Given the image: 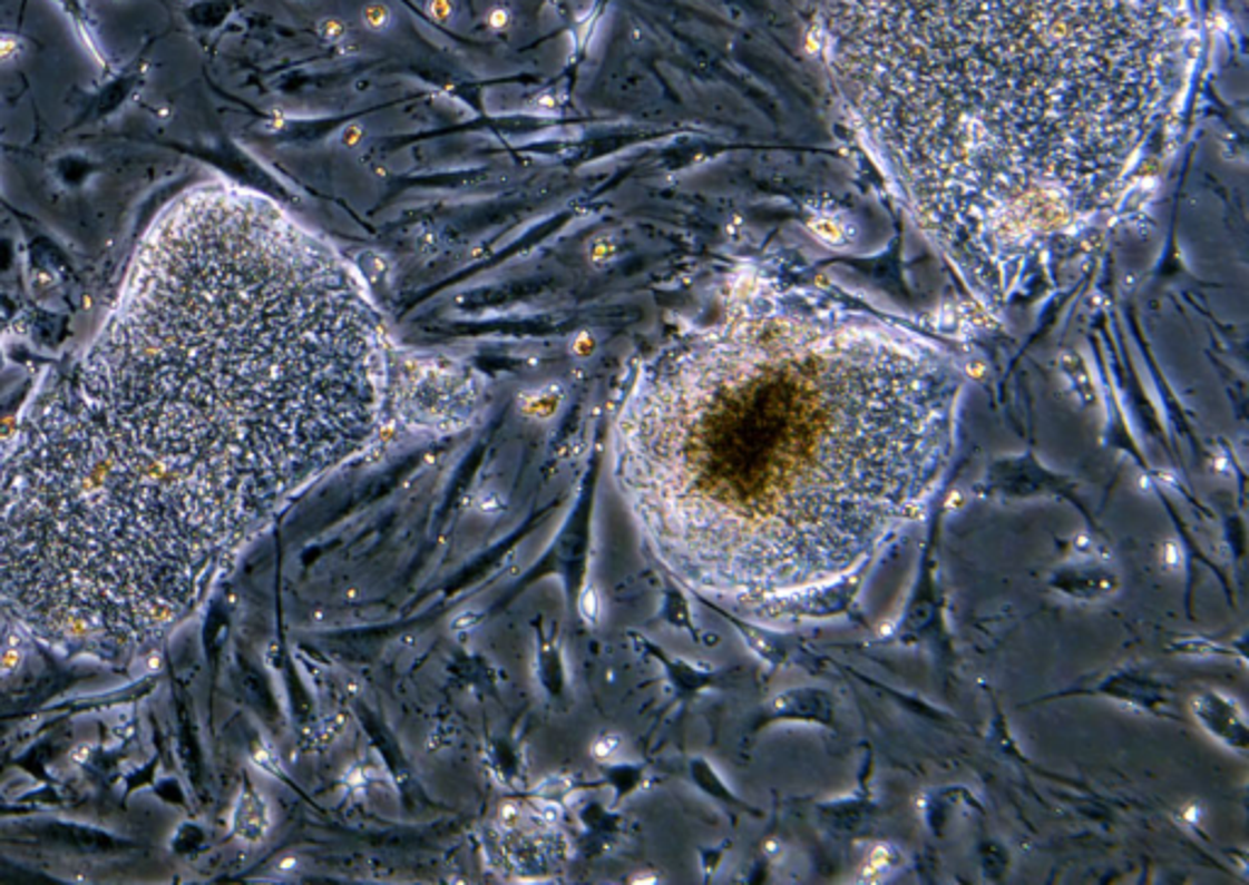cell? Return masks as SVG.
<instances>
[{"label":"cell","instance_id":"obj_2","mask_svg":"<svg viewBox=\"0 0 1249 885\" xmlns=\"http://www.w3.org/2000/svg\"><path fill=\"white\" fill-rule=\"evenodd\" d=\"M64 383L244 547L377 437L386 352L323 239L252 190L203 186L152 227Z\"/></svg>","mask_w":1249,"mask_h":885},{"label":"cell","instance_id":"obj_10","mask_svg":"<svg viewBox=\"0 0 1249 885\" xmlns=\"http://www.w3.org/2000/svg\"><path fill=\"white\" fill-rule=\"evenodd\" d=\"M871 771H874V759H871V749H867V759L859 768L857 786L847 795H842V798L813 805L820 827L826 829L830 837L845 842L865 837L869 827L874 825V819L879 817V803L874 800V793H871Z\"/></svg>","mask_w":1249,"mask_h":885},{"label":"cell","instance_id":"obj_5","mask_svg":"<svg viewBox=\"0 0 1249 885\" xmlns=\"http://www.w3.org/2000/svg\"><path fill=\"white\" fill-rule=\"evenodd\" d=\"M947 493L949 489L943 485L930 512V520H927L916 579H913L906 606L881 639L886 645L927 649L943 666H955V639H952L949 632L947 593L943 586V569H939V540H943Z\"/></svg>","mask_w":1249,"mask_h":885},{"label":"cell","instance_id":"obj_14","mask_svg":"<svg viewBox=\"0 0 1249 885\" xmlns=\"http://www.w3.org/2000/svg\"><path fill=\"white\" fill-rule=\"evenodd\" d=\"M1169 651H1179V653H1196V657H1238L1240 663H1245V645L1238 641V647H1228V645H1220V641L1213 639H1206V637H1179L1174 639V645L1169 647Z\"/></svg>","mask_w":1249,"mask_h":885},{"label":"cell","instance_id":"obj_11","mask_svg":"<svg viewBox=\"0 0 1249 885\" xmlns=\"http://www.w3.org/2000/svg\"><path fill=\"white\" fill-rule=\"evenodd\" d=\"M837 705H840V700H837L835 692L826 686H796L777 692V696L767 702L759 727L793 722V725H813L820 729H828V732L840 735Z\"/></svg>","mask_w":1249,"mask_h":885},{"label":"cell","instance_id":"obj_6","mask_svg":"<svg viewBox=\"0 0 1249 885\" xmlns=\"http://www.w3.org/2000/svg\"><path fill=\"white\" fill-rule=\"evenodd\" d=\"M1062 698H1105L1144 715L1181 720V712L1177 708V688L1162 681V678H1157L1152 671L1142 669L1138 663H1120L1111 671L1093 673L1091 678H1081V681H1076V686L1050 692V696H1042L1033 702H1047Z\"/></svg>","mask_w":1249,"mask_h":885},{"label":"cell","instance_id":"obj_3","mask_svg":"<svg viewBox=\"0 0 1249 885\" xmlns=\"http://www.w3.org/2000/svg\"><path fill=\"white\" fill-rule=\"evenodd\" d=\"M955 378L859 319L771 311L662 358L625 405L617 473L681 567L723 512L793 481L879 483L935 461Z\"/></svg>","mask_w":1249,"mask_h":885},{"label":"cell","instance_id":"obj_9","mask_svg":"<svg viewBox=\"0 0 1249 885\" xmlns=\"http://www.w3.org/2000/svg\"><path fill=\"white\" fill-rule=\"evenodd\" d=\"M1099 540L1105 537L1089 534L1086 549H1074V557L1047 576L1050 590L1076 602H1099L1118 593L1120 573L1111 567V551Z\"/></svg>","mask_w":1249,"mask_h":885},{"label":"cell","instance_id":"obj_17","mask_svg":"<svg viewBox=\"0 0 1249 885\" xmlns=\"http://www.w3.org/2000/svg\"><path fill=\"white\" fill-rule=\"evenodd\" d=\"M578 608H582V614L586 618V622L596 625L601 620V598L594 588H586L582 593V600H578Z\"/></svg>","mask_w":1249,"mask_h":885},{"label":"cell","instance_id":"obj_13","mask_svg":"<svg viewBox=\"0 0 1249 885\" xmlns=\"http://www.w3.org/2000/svg\"><path fill=\"white\" fill-rule=\"evenodd\" d=\"M732 622L738 625V630L744 635L747 641H750V649L767 666H771V669H777V666L793 659V653L801 649V645H803V639L798 635H783V632H777V630H767V627L742 622L738 618H732Z\"/></svg>","mask_w":1249,"mask_h":885},{"label":"cell","instance_id":"obj_4","mask_svg":"<svg viewBox=\"0 0 1249 885\" xmlns=\"http://www.w3.org/2000/svg\"><path fill=\"white\" fill-rule=\"evenodd\" d=\"M240 549L64 381L0 461V600L55 645L106 657L154 645Z\"/></svg>","mask_w":1249,"mask_h":885},{"label":"cell","instance_id":"obj_16","mask_svg":"<svg viewBox=\"0 0 1249 885\" xmlns=\"http://www.w3.org/2000/svg\"><path fill=\"white\" fill-rule=\"evenodd\" d=\"M978 864H982V874L986 881H1003L1011 868V854L1001 842L986 839L978 844Z\"/></svg>","mask_w":1249,"mask_h":885},{"label":"cell","instance_id":"obj_12","mask_svg":"<svg viewBox=\"0 0 1249 885\" xmlns=\"http://www.w3.org/2000/svg\"><path fill=\"white\" fill-rule=\"evenodd\" d=\"M1191 715L1208 737L1238 754L1249 751V727L1242 705L1228 692L1206 688L1191 698Z\"/></svg>","mask_w":1249,"mask_h":885},{"label":"cell","instance_id":"obj_7","mask_svg":"<svg viewBox=\"0 0 1249 885\" xmlns=\"http://www.w3.org/2000/svg\"><path fill=\"white\" fill-rule=\"evenodd\" d=\"M877 557L826 586H806L781 596L762 598L750 610L764 620H835L857 618V600Z\"/></svg>","mask_w":1249,"mask_h":885},{"label":"cell","instance_id":"obj_1","mask_svg":"<svg viewBox=\"0 0 1249 885\" xmlns=\"http://www.w3.org/2000/svg\"><path fill=\"white\" fill-rule=\"evenodd\" d=\"M826 51L918 225L1011 303L1113 220L1196 40L1187 0H830Z\"/></svg>","mask_w":1249,"mask_h":885},{"label":"cell","instance_id":"obj_8","mask_svg":"<svg viewBox=\"0 0 1249 885\" xmlns=\"http://www.w3.org/2000/svg\"><path fill=\"white\" fill-rule=\"evenodd\" d=\"M976 493L984 498H1003V500H1033V498L1064 500V503L1074 505L1079 510V515L1084 518L1086 530L1091 534L1105 537L1096 512L1089 508L1084 495L1079 493L1076 483L1037 466L1033 459L1006 461V464L994 466L986 473V479L978 483Z\"/></svg>","mask_w":1249,"mask_h":885},{"label":"cell","instance_id":"obj_15","mask_svg":"<svg viewBox=\"0 0 1249 885\" xmlns=\"http://www.w3.org/2000/svg\"><path fill=\"white\" fill-rule=\"evenodd\" d=\"M900 864H904V854H900L898 846L891 842H881L869 852L867 864L861 868V881H879L894 874Z\"/></svg>","mask_w":1249,"mask_h":885}]
</instances>
